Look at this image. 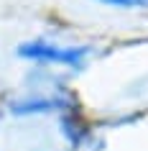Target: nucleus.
<instances>
[{"instance_id":"f257e3e1","label":"nucleus","mask_w":148,"mask_h":151,"mask_svg":"<svg viewBox=\"0 0 148 151\" xmlns=\"http://www.w3.org/2000/svg\"><path fill=\"white\" fill-rule=\"evenodd\" d=\"M92 46L87 44H71V46H59L54 41L46 39H31L23 41L16 49V54L26 62H36V64H56V67H69V69H82L89 56Z\"/></svg>"},{"instance_id":"f03ea898","label":"nucleus","mask_w":148,"mask_h":151,"mask_svg":"<svg viewBox=\"0 0 148 151\" xmlns=\"http://www.w3.org/2000/svg\"><path fill=\"white\" fill-rule=\"evenodd\" d=\"M64 108L61 100L56 97H28V100H13L8 105V110L13 115H33V113H54Z\"/></svg>"},{"instance_id":"7ed1b4c3","label":"nucleus","mask_w":148,"mask_h":151,"mask_svg":"<svg viewBox=\"0 0 148 151\" xmlns=\"http://www.w3.org/2000/svg\"><path fill=\"white\" fill-rule=\"evenodd\" d=\"M94 3H102V5H110V8H125V10L148 8V0H94Z\"/></svg>"}]
</instances>
